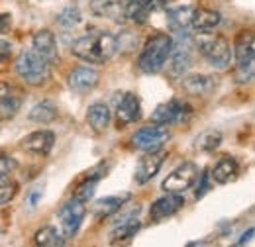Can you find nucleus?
<instances>
[{
	"label": "nucleus",
	"instance_id": "nucleus-15",
	"mask_svg": "<svg viewBox=\"0 0 255 247\" xmlns=\"http://www.w3.org/2000/svg\"><path fill=\"white\" fill-rule=\"evenodd\" d=\"M141 116V104L139 98L133 93H124L120 96L118 104H116V120L118 125H128V124L139 120Z\"/></svg>",
	"mask_w": 255,
	"mask_h": 247
},
{
	"label": "nucleus",
	"instance_id": "nucleus-9",
	"mask_svg": "<svg viewBox=\"0 0 255 247\" xmlns=\"http://www.w3.org/2000/svg\"><path fill=\"white\" fill-rule=\"evenodd\" d=\"M57 216H59V224H61L63 238H73V236L79 232L83 220H85V216H87L85 202L73 196L69 202H65L63 206L59 208Z\"/></svg>",
	"mask_w": 255,
	"mask_h": 247
},
{
	"label": "nucleus",
	"instance_id": "nucleus-8",
	"mask_svg": "<svg viewBox=\"0 0 255 247\" xmlns=\"http://www.w3.org/2000/svg\"><path fill=\"white\" fill-rule=\"evenodd\" d=\"M171 133L167 129V125H161V124H153V125H143L139 127L133 137H131V143L135 149L139 151H155V149H161L167 141H169Z\"/></svg>",
	"mask_w": 255,
	"mask_h": 247
},
{
	"label": "nucleus",
	"instance_id": "nucleus-36",
	"mask_svg": "<svg viewBox=\"0 0 255 247\" xmlns=\"http://www.w3.org/2000/svg\"><path fill=\"white\" fill-rule=\"evenodd\" d=\"M10 28H12V16L6 14V12H2L0 14V33H8Z\"/></svg>",
	"mask_w": 255,
	"mask_h": 247
},
{
	"label": "nucleus",
	"instance_id": "nucleus-6",
	"mask_svg": "<svg viewBox=\"0 0 255 247\" xmlns=\"http://www.w3.org/2000/svg\"><path fill=\"white\" fill-rule=\"evenodd\" d=\"M165 65H167V71L173 79H179L189 71V67L192 65V43L189 35H187V31L179 33V39L173 41L169 59Z\"/></svg>",
	"mask_w": 255,
	"mask_h": 247
},
{
	"label": "nucleus",
	"instance_id": "nucleus-13",
	"mask_svg": "<svg viewBox=\"0 0 255 247\" xmlns=\"http://www.w3.org/2000/svg\"><path fill=\"white\" fill-rule=\"evenodd\" d=\"M91 12L100 18L112 20L116 24H122L128 20L126 2H122V0H91Z\"/></svg>",
	"mask_w": 255,
	"mask_h": 247
},
{
	"label": "nucleus",
	"instance_id": "nucleus-22",
	"mask_svg": "<svg viewBox=\"0 0 255 247\" xmlns=\"http://www.w3.org/2000/svg\"><path fill=\"white\" fill-rule=\"evenodd\" d=\"M131 198L129 192H124V194H114V196H106V198H100L95 202V214L96 216H112L116 212H120L124 208L128 200Z\"/></svg>",
	"mask_w": 255,
	"mask_h": 247
},
{
	"label": "nucleus",
	"instance_id": "nucleus-35",
	"mask_svg": "<svg viewBox=\"0 0 255 247\" xmlns=\"http://www.w3.org/2000/svg\"><path fill=\"white\" fill-rule=\"evenodd\" d=\"M41 196H43V188H41V186H37V188H32V190H30V194H28V204H30L32 208H35Z\"/></svg>",
	"mask_w": 255,
	"mask_h": 247
},
{
	"label": "nucleus",
	"instance_id": "nucleus-21",
	"mask_svg": "<svg viewBox=\"0 0 255 247\" xmlns=\"http://www.w3.org/2000/svg\"><path fill=\"white\" fill-rule=\"evenodd\" d=\"M192 6H175L167 10V26L175 33H185L191 28L192 20Z\"/></svg>",
	"mask_w": 255,
	"mask_h": 247
},
{
	"label": "nucleus",
	"instance_id": "nucleus-38",
	"mask_svg": "<svg viewBox=\"0 0 255 247\" xmlns=\"http://www.w3.org/2000/svg\"><path fill=\"white\" fill-rule=\"evenodd\" d=\"M254 234H255V230H254V228H250L246 234H242V236H240V240L236 242V246H246V244H252Z\"/></svg>",
	"mask_w": 255,
	"mask_h": 247
},
{
	"label": "nucleus",
	"instance_id": "nucleus-16",
	"mask_svg": "<svg viewBox=\"0 0 255 247\" xmlns=\"http://www.w3.org/2000/svg\"><path fill=\"white\" fill-rule=\"evenodd\" d=\"M22 106V93L10 85V83H0V118H12Z\"/></svg>",
	"mask_w": 255,
	"mask_h": 247
},
{
	"label": "nucleus",
	"instance_id": "nucleus-3",
	"mask_svg": "<svg viewBox=\"0 0 255 247\" xmlns=\"http://www.w3.org/2000/svg\"><path fill=\"white\" fill-rule=\"evenodd\" d=\"M194 45H196L198 53L204 57V61L220 71L230 67V63L234 59L232 47H230L228 39L222 35H212L208 31H200V35L194 39Z\"/></svg>",
	"mask_w": 255,
	"mask_h": 247
},
{
	"label": "nucleus",
	"instance_id": "nucleus-18",
	"mask_svg": "<svg viewBox=\"0 0 255 247\" xmlns=\"http://www.w3.org/2000/svg\"><path fill=\"white\" fill-rule=\"evenodd\" d=\"M165 0H128L126 2V18L135 24H145L147 18L155 8H159Z\"/></svg>",
	"mask_w": 255,
	"mask_h": 247
},
{
	"label": "nucleus",
	"instance_id": "nucleus-4",
	"mask_svg": "<svg viewBox=\"0 0 255 247\" xmlns=\"http://www.w3.org/2000/svg\"><path fill=\"white\" fill-rule=\"evenodd\" d=\"M49 65L51 63L45 61L39 53H35L33 49H30V51H22L16 57L14 69H16L18 77L24 83H28L32 87H37V85H43L49 79Z\"/></svg>",
	"mask_w": 255,
	"mask_h": 247
},
{
	"label": "nucleus",
	"instance_id": "nucleus-19",
	"mask_svg": "<svg viewBox=\"0 0 255 247\" xmlns=\"http://www.w3.org/2000/svg\"><path fill=\"white\" fill-rule=\"evenodd\" d=\"M33 51L39 53L45 61H57V39L49 30H41L33 35Z\"/></svg>",
	"mask_w": 255,
	"mask_h": 247
},
{
	"label": "nucleus",
	"instance_id": "nucleus-27",
	"mask_svg": "<svg viewBox=\"0 0 255 247\" xmlns=\"http://www.w3.org/2000/svg\"><path fill=\"white\" fill-rule=\"evenodd\" d=\"M139 228H141V224H139V220H135V218L126 220V222H120V224H116V228L112 230L110 240H112V244L129 242V240L139 232Z\"/></svg>",
	"mask_w": 255,
	"mask_h": 247
},
{
	"label": "nucleus",
	"instance_id": "nucleus-12",
	"mask_svg": "<svg viewBox=\"0 0 255 247\" xmlns=\"http://www.w3.org/2000/svg\"><path fill=\"white\" fill-rule=\"evenodd\" d=\"M183 204H185V198H183L181 194L169 192V194L161 196V198H157V200L151 204V208H149V218H151V222L167 220V218L175 216V214L183 208Z\"/></svg>",
	"mask_w": 255,
	"mask_h": 247
},
{
	"label": "nucleus",
	"instance_id": "nucleus-20",
	"mask_svg": "<svg viewBox=\"0 0 255 247\" xmlns=\"http://www.w3.org/2000/svg\"><path fill=\"white\" fill-rule=\"evenodd\" d=\"M222 22V16L218 10L212 8H194L192 10V20L191 26L196 31H212L214 28H218Z\"/></svg>",
	"mask_w": 255,
	"mask_h": 247
},
{
	"label": "nucleus",
	"instance_id": "nucleus-31",
	"mask_svg": "<svg viewBox=\"0 0 255 247\" xmlns=\"http://www.w3.org/2000/svg\"><path fill=\"white\" fill-rule=\"evenodd\" d=\"M18 192V183L8 177V175H0V206L8 204Z\"/></svg>",
	"mask_w": 255,
	"mask_h": 247
},
{
	"label": "nucleus",
	"instance_id": "nucleus-23",
	"mask_svg": "<svg viewBox=\"0 0 255 247\" xmlns=\"http://www.w3.org/2000/svg\"><path fill=\"white\" fill-rule=\"evenodd\" d=\"M183 89L192 96H202V94H208L214 89V79L208 75H202V73L189 75L183 79Z\"/></svg>",
	"mask_w": 255,
	"mask_h": 247
},
{
	"label": "nucleus",
	"instance_id": "nucleus-33",
	"mask_svg": "<svg viewBox=\"0 0 255 247\" xmlns=\"http://www.w3.org/2000/svg\"><path fill=\"white\" fill-rule=\"evenodd\" d=\"M200 179V186H196V198H202L204 194H206V190H208V183H210V175H208V171H204L202 173V177H198Z\"/></svg>",
	"mask_w": 255,
	"mask_h": 247
},
{
	"label": "nucleus",
	"instance_id": "nucleus-29",
	"mask_svg": "<svg viewBox=\"0 0 255 247\" xmlns=\"http://www.w3.org/2000/svg\"><path fill=\"white\" fill-rule=\"evenodd\" d=\"M222 143V133L216 129H206L196 137V149L200 151H214Z\"/></svg>",
	"mask_w": 255,
	"mask_h": 247
},
{
	"label": "nucleus",
	"instance_id": "nucleus-28",
	"mask_svg": "<svg viewBox=\"0 0 255 247\" xmlns=\"http://www.w3.org/2000/svg\"><path fill=\"white\" fill-rule=\"evenodd\" d=\"M35 244L37 246H43V247H61L65 246V240L63 236L53 228V226H45L41 228L37 234H35Z\"/></svg>",
	"mask_w": 255,
	"mask_h": 247
},
{
	"label": "nucleus",
	"instance_id": "nucleus-7",
	"mask_svg": "<svg viewBox=\"0 0 255 247\" xmlns=\"http://www.w3.org/2000/svg\"><path fill=\"white\" fill-rule=\"evenodd\" d=\"M192 116V106L183 98H171L167 102L159 104L151 116V122L161 125H171V124H183Z\"/></svg>",
	"mask_w": 255,
	"mask_h": 247
},
{
	"label": "nucleus",
	"instance_id": "nucleus-10",
	"mask_svg": "<svg viewBox=\"0 0 255 247\" xmlns=\"http://www.w3.org/2000/svg\"><path fill=\"white\" fill-rule=\"evenodd\" d=\"M198 175H200L198 167H196L192 161H187V163L179 165V167L163 181L161 186H163L165 192H177V194H181V192H185L187 188H191V186L198 181Z\"/></svg>",
	"mask_w": 255,
	"mask_h": 247
},
{
	"label": "nucleus",
	"instance_id": "nucleus-30",
	"mask_svg": "<svg viewBox=\"0 0 255 247\" xmlns=\"http://www.w3.org/2000/svg\"><path fill=\"white\" fill-rule=\"evenodd\" d=\"M55 22H57L59 26H63V28H77V26L83 22V16H81V10H79V6L71 4V6L63 8V10L57 14Z\"/></svg>",
	"mask_w": 255,
	"mask_h": 247
},
{
	"label": "nucleus",
	"instance_id": "nucleus-24",
	"mask_svg": "<svg viewBox=\"0 0 255 247\" xmlns=\"http://www.w3.org/2000/svg\"><path fill=\"white\" fill-rule=\"evenodd\" d=\"M238 171H240L238 161L232 159V157H224V159H220V161L214 165V169H212L210 175H212V179H214L216 183L226 185V183H230V181H234V179L238 177Z\"/></svg>",
	"mask_w": 255,
	"mask_h": 247
},
{
	"label": "nucleus",
	"instance_id": "nucleus-14",
	"mask_svg": "<svg viewBox=\"0 0 255 247\" xmlns=\"http://www.w3.org/2000/svg\"><path fill=\"white\" fill-rule=\"evenodd\" d=\"M55 143V133L49 131V129H39V131H33L30 135H26L20 145L24 151L28 153H35V155H47L51 151Z\"/></svg>",
	"mask_w": 255,
	"mask_h": 247
},
{
	"label": "nucleus",
	"instance_id": "nucleus-1",
	"mask_svg": "<svg viewBox=\"0 0 255 247\" xmlns=\"http://www.w3.org/2000/svg\"><path fill=\"white\" fill-rule=\"evenodd\" d=\"M116 51H118V39L110 31L104 30H93L85 33L71 47V53L75 57L93 65L106 63Z\"/></svg>",
	"mask_w": 255,
	"mask_h": 247
},
{
	"label": "nucleus",
	"instance_id": "nucleus-2",
	"mask_svg": "<svg viewBox=\"0 0 255 247\" xmlns=\"http://www.w3.org/2000/svg\"><path fill=\"white\" fill-rule=\"evenodd\" d=\"M173 45V37L167 33H157L153 35L141 49L137 57V69L145 75H155L161 69H165V63L169 59Z\"/></svg>",
	"mask_w": 255,
	"mask_h": 247
},
{
	"label": "nucleus",
	"instance_id": "nucleus-17",
	"mask_svg": "<svg viewBox=\"0 0 255 247\" xmlns=\"http://www.w3.org/2000/svg\"><path fill=\"white\" fill-rule=\"evenodd\" d=\"M98 79L100 75L93 67H77L69 75V87L75 93H89L98 85Z\"/></svg>",
	"mask_w": 255,
	"mask_h": 247
},
{
	"label": "nucleus",
	"instance_id": "nucleus-11",
	"mask_svg": "<svg viewBox=\"0 0 255 247\" xmlns=\"http://www.w3.org/2000/svg\"><path fill=\"white\" fill-rule=\"evenodd\" d=\"M165 157H167V151H165V149L147 151V153L143 155V157L139 159L137 167H135V175H133L135 183H137V185H145V183H149V181L159 173Z\"/></svg>",
	"mask_w": 255,
	"mask_h": 247
},
{
	"label": "nucleus",
	"instance_id": "nucleus-34",
	"mask_svg": "<svg viewBox=\"0 0 255 247\" xmlns=\"http://www.w3.org/2000/svg\"><path fill=\"white\" fill-rule=\"evenodd\" d=\"M16 167L12 157H0V175H10V171Z\"/></svg>",
	"mask_w": 255,
	"mask_h": 247
},
{
	"label": "nucleus",
	"instance_id": "nucleus-32",
	"mask_svg": "<svg viewBox=\"0 0 255 247\" xmlns=\"http://www.w3.org/2000/svg\"><path fill=\"white\" fill-rule=\"evenodd\" d=\"M96 183H98V181H95V179H85V181H83V185L75 190V198H79V200H83V202L91 200V198H93V194H95Z\"/></svg>",
	"mask_w": 255,
	"mask_h": 247
},
{
	"label": "nucleus",
	"instance_id": "nucleus-26",
	"mask_svg": "<svg viewBox=\"0 0 255 247\" xmlns=\"http://www.w3.org/2000/svg\"><path fill=\"white\" fill-rule=\"evenodd\" d=\"M28 118L35 124H49L57 118V106L51 100H41L33 106L28 114Z\"/></svg>",
	"mask_w": 255,
	"mask_h": 247
},
{
	"label": "nucleus",
	"instance_id": "nucleus-37",
	"mask_svg": "<svg viewBox=\"0 0 255 247\" xmlns=\"http://www.w3.org/2000/svg\"><path fill=\"white\" fill-rule=\"evenodd\" d=\"M12 53V45L6 39H0V63H4Z\"/></svg>",
	"mask_w": 255,
	"mask_h": 247
},
{
	"label": "nucleus",
	"instance_id": "nucleus-25",
	"mask_svg": "<svg viewBox=\"0 0 255 247\" xmlns=\"http://www.w3.org/2000/svg\"><path fill=\"white\" fill-rule=\"evenodd\" d=\"M87 120L91 124V127L95 131H104L110 124V108L102 102H96L93 106H89L87 110Z\"/></svg>",
	"mask_w": 255,
	"mask_h": 247
},
{
	"label": "nucleus",
	"instance_id": "nucleus-5",
	"mask_svg": "<svg viewBox=\"0 0 255 247\" xmlns=\"http://www.w3.org/2000/svg\"><path fill=\"white\" fill-rule=\"evenodd\" d=\"M236 57V81L238 83H250L254 79L255 71V41L252 31L240 33L236 39V47L232 49Z\"/></svg>",
	"mask_w": 255,
	"mask_h": 247
}]
</instances>
